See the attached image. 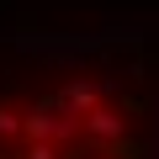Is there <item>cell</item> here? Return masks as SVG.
<instances>
[{
  "label": "cell",
  "instance_id": "6da1fadb",
  "mask_svg": "<svg viewBox=\"0 0 159 159\" xmlns=\"http://www.w3.org/2000/svg\"><path fill=\"white\" fill-rule=\"evenodd\" d=\"M138 106L127 101V106H111V101H101L96 111H85V148L90 154H111L117 143H133V117Z\"/></svg>",
  "mask_w": 159,
  "mask_h": 159
},
{
  "label": "cell",
  "instance_id": "7a4b0ae2",
  "mask_svg": "<svg viewBox=\"0 0 159 159\" xmlns=\"http://www.w3.org/2000/svg\"><path fill=\"white\" fill-rule=\"evenodd\" d=\"M111 96H117L111 80H69V85H58V101H64L69 111H80V117L96 111V106H101V101H111Z\"/></svg>",
  "mask_w": 159,
  "mask_h": 159
}]
</instances>
